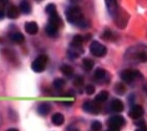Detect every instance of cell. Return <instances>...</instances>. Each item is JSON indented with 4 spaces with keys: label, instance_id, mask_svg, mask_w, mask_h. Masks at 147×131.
<instances>
[{
    "label": "cell",
    "instance_id": "1",
    "mask_svg": "<svg viewBox=\"0 0 147 131\" xmlns=\"http://www.w3.org/2000/svg\"><path fill=\"white\" fill-rule=\"evenodd\" d=\"M65 16L67 21L76 26L81 28H86L89 26V21L84 17L82 11L78 5L68 6L65 11Z\"/></svg>",
    "mask_w": 147,
    "mask_h": 131
},
{
    "label": "cell",
    "instance_id": "2",
    "mask_svg": "<svg viewBox=\"0 0 147 131\" xmlns=\"http://www.w3.org/2000/svg\"><path fill=\"white\" fill-rule=\"evenodd\" d=\"M120 76H121V79L124 82L128 83V84H130L132 82H136L137 80L143 78L142 73L137 69H124L123 71H121Z\"/></svg>",
    "mask_w": 147,
    "mask_h": 131
},
{
    "label": "cell",
    "instance_id": "3",
    "mask_svg": "<svg viewBox=\"0 0 147 131\" xmlns=\"http://www.w3.org/2000/svg\"><path fill=\"white\" fill-rule=\"evenodd\" d=\"M49 62V58L46 55H40L35 59L33 63H32V69L34 70L35 73H42L45 69L46 65Z\"/></svg>",
    "mask_w": 147,
    "mask_h": 131
},
{
    "label": "cell",
    "instance_id": "4",
    "mask_svg": "<svg viewBox=\"0 0 147 131\" xmlns=\"http://www.w3.org/2000/svg\"><path fill=\"white\" fill-rule=\"evenodd\" d=\"M89 50L92 52V56H95L97 58H102L107 54V48L106 46L101 44L98 41H92L89 46Z\"/></svg>",
    "mask_w": 147,
    "mask_h": 131
},
{
    "label": "cell",
    "instance_id": "5",
    "mask_svg": "<svg viewBox=\"0 0 147 131\" xmlns=\"http://www.w3.org/2000/svg\"><path fill=\"white\" fill-rule=\"evenodd\" d=\"M113 20H115V23H116L120 28H124L128 22V18L129 16L128 14L122 9L121 7H119V9L117 11V13L113 16Z\"/></svg>",
    "mask_w": 147,
    "mask_h": 131
},
{
    "label": "cell",
    "instance_id": "6",
    "mask_svg": "<svg viewBox=\"0 0 147 131\" xmlns=\"http://www.w3.org/2000/svg\"><path fill=\"white\" fill-rule=\"evenodd\" d=\"M94 80L99 84H107L110 81V76L103 68H97L94 73Z\"/></svg>",
    "mask_w": 147,
    "mask_h": 131
},
{
    "label": "cell",
    "instance_id": "7",
    "mask_svg": "<svg viewBox=\"0 0 147 131\" xmlns=\"http://www.w3.org/2000/svg\"><path fill=\"white\" fill-rule=\"evenodd\" d=\"M83 110L90 114H99L101 111V105L95 101H86L83 103Z\"/></svg>",
    "mask_w": 147,
    "mask_h": 131
},
{
    "label": "cell",
    "instance_id": "8",
    "mask_svg": "<svg viewBox=\"0 0 147 131\" xmlns=\"http://www.w3.org/2000/svg\"><path fill=\"white\" fill-rule=\"evenodd\" d=\"M124 125H125V119L122 116H113L107 121L108 127L121 129Z\"/></svg>",
    "mask_w": 147,
    "mask_h": 131
},
{
    "label": "cell",
    "instance_id": "9",
    "mask_svg": "<svg viewBox=\"0 0 147 131\" xmlns=\"http://www.w3.org/2000/svg\"><path fill=\"white\" fill-rule=\"evenodd\" d=\"M129 116L134 120H140L142 118V116L144 114V109L143 107L140 106V105H134V106L130 108L128 112Z\"/></svg>",
    "mask_w": 147,
    "mask_h": 131
},
{
    "label": "cell",
    "instance_id": "10",
    "mask_svg": "<svg viewBox=\"0 0 147 131\" xmlns=\"http://www.w3.org/2000/svg\"><path fill=\"white\" fill-rule=\"evenodd\" d=\"M5 15L9 19H16L20 15L19 7H17L14 4H9L5 7Z\"/></svg>",
    "mask_w": 147,
    "mask_h": 131
},
{
    "label": "cell",
    "instance_id": "11",
    "mask_svg": "<svg viewBox=\"0 0 147 131\" xmlns=\"http://www.w3.org/2000/svg\"><path fill=\"white\" fill-rule=\"evenodd\" d=\"M109 108L111 111L113 112H122L124 110V104L121 100L119 99H113L111 102H110Z\"/></svg>",
    "mask_w": 147,
    "mask_h": 131
},
{
    "label": "cell",
    "instance_id": "12",
    "mask_svg": "<svg viewBox=\"0 0 147 131\" xmlns=\"http://www.w3.org/2000/svg\"><path fill=\"white\" fill-rule=\"evenodd\" d=\"M51 110H52V106H51V104L46 103V102H42V103H40L39 105H38V107H37V111H38V113L42 116H47V114L51 112Z\"/></svg>",
    "mask_w": 147,
    "mask_h": 131
},
{
    "label": "cell",
    "instance_id": "13",
    "mask_svg": "<svg viewBox=\"0 0 147 131\" xmlns=\"http://www.w3.org/2000/svg\"><path fill=\"white\" fill-rule=\"evenodd\" d=\"M49 23L54 25V26H56L57 28H60L63 26L62 19H61V17L58 15V13H55V14L49 16Z\"/></svg>",
    "mask_w": 147,
    "mask_h": 131
},
{
    "label": "cell",
    "instance_id": "14",
    "mask_svg": "<svg viewBox=\"0 0 147 131\" xmlns=\"http://www.w3.org/2000/svg\"><path fill=\"white\" fill-rule=\"evenodd\" d=\"M24 28H25V32L28 34V35H36L38 33V24H37L35 21H30V22H26L24 25Z\"/></svg>",
    "mask_w": 147,
    "mask_h": 131
},
{
    "label": "cell",
    "instance_id": "15",
    "mask_svg": "<svg viewBox=\"0 0 147 131\" xmlns=\"http://www.w3.org/2000/svg\"><path fill=\"white\" fill-rule=\"evenodd\" d=\"M105 2H106V6H107L108 13L110 14V16H113L117 13V11L119 9L120 5L118 4L117 1H115V0H106Z\"/></svg>",
    "mask_w": 147,
    "mask_h": 131
},
{
    "label": "cell",
    "instance_id": "16",
    "mask_svg": "<svg viewBox=\"0 0 147 131\" xmlns=\"http://www.w3.org/2000/svg\"><path fill=\"white\" fill-rule=\"evenodd\" d=\"M9 39L12 40L14 43H17V44H21V43L24 42V36L23 34L20 33V32H13V33L9 34Z\"/></svg>",
    "mask_w": 147,
    "mask_h": 131
},
{
    "label": "cell",
    "instance_id": "17",
    "mask_svg": "<svg viewBox=\"0 0 147 131\" xmlns=\"http://www.w3.org/2000/svg\"><path fill=\"white\" fill-rule=\"evenodd\" d=\"M52 123L55 126H61L64 123V116L60 112H56L52 116Z\"/></svg>",
    "mask_w": 147,
    "mask_h": 131
},
{
    "label": "cell",
    "instance_id": "18",
    "mask_svg": "<svg viewBox=\"0 0 147 131\" xmlns=\"http://www.w3.org/2000/svg\"><path fill=\"white\" fill-rule=\"evenodd\" d=\"M108 95H109L108 91H106V90H102V91H100L98 95H96V98H95V100H94V101L101 105L102 103H105V102L107 101Z\"/></svg>",
    "mask_w": 147,
    "mask_h": 131
},
{
    "label": "cell",
    "instance_id": "19",
    "mask_svg": "<svg viewBox=\"0 0 147 131\" xmlns=\"http://www.w3.org/2000/svg\"><path fill=\"white\" fill-rule=\"evenodd\" d=\"M19 11L23 13L24 15H28L32 12V5L28 1H21L20 5H19Z\"/></svg>",
    "mask_w": 147,
    "mask_h": 131
},
{
    "label": "cell",
    "instance_id": "20",
    "mask_svg": "<svg viewBox=\"0 0 147 131\" xmlns=\"http://www.w3.org/2000/svg\"><path fill=\"white\" fill-rule=\"evenodd\" d=\"M45 33L49 37H57V35H58V33H59V28H57L56 26H54V25L47 23L45 26Z\"/></svg>",
    "mask_w": 147,
    "mask_h": 131
},
{
    "label": "cell",
    "instance_id": "21",
    "mask_svg": "<svg viewBox=\"0 0 147 131\" xmlns=\"http://www.w3.org/2000/svg\"><path fill=\"white\" fill-rule=\"evenodd\" d=\"M82 66H83V68L86 70V71H90V70L94 68V66H95V62L92 61V59L85 58V59H83Z\"/></svg>",
    "mask_w": 147,
    "mask_h": 131
},
{
    "label": "cell",
    "instance_id": "22",
    "mask_svg": "<svg viewBox=\"0 0 147 131\" xmlns=\"http://www.w3.org/2000/svg\"><path fill=\"white\" fill-rule=\"evenodd\" d=\"M60 70H61V73L66 77L73 76V73H74V68L68 64H63L60 67Z\"/></svg>",
    "mask_w": 147,
    "mask_h": 131
},
{
    "label": "cell",
    "instance_id": "23",
    "mask_svg": "<svg viewBox=\"0 0 147 131\" xmlns=\"http://www.w3.org/2000/svg\"><path fill=\"white\" fill-rule=\"evenodd\" d=\"M53 86H54V88H55L56 90L60 91V90H62V89L64 88V86H65V80L58 78V79H56L55 81H54V83H53Z\"/></svg>",
    "mask_w": 147,
    "mask_h": 131
},
{
    "label": "cell",
    "instance_id": "24",
    "mask_svg": "<svg viewBox=\"0 0 147 131\" xmlns=\"http://www.w3.org/2000/svg\"><path fill=\"white\" fill-rule=\"evenodd\" d=\"M136 126H137L136 131H147V124L145 122V120H138L136 122Z\"/></svg>",
    "mask_w": 147,
    "mask_h": 131
},
{
    "label": "cell",
    "instance_id": "25",
    "mask_svg": "<svg viewBox=\"0 0 147 131\" xmlns=\"http://www.w3.org/2000/svg\"><path fill=\"white\" fill-rule=\"evenodd\" d=\"M115 91L118 93V95H122L125 93L126 91V87L124 86V84L123 83H117L116 86H115Z\"/></svg>",
    "mask_w": 147,
    "mask_h": 131
},
{
    "label": "cell",
    "instance_id": "26",
    "mask_svg": "<svg viewBox=\"0 0 147 131\" xmlns=\"http://www.w3.org/2000/svg\"><path fill=\"white\" fill-rule=\"evenodd\" d=\"M45 12L46 14L49 16L53 15V14H55V13H57V7H56L55 4H53V3H49V4H47L45 7Z\"/></svg>",
    "mask_w": 147,
    "mask_h": 131
},
{
    "label": "cell",
    "instance_id": "27",
    "mask_svg": "<svg viewBox=\"0 0 147 131\" xmlns=\"http://www.w3.org/2000/svg\"><path fill=\"white\" fill-rule=\"evenodd\" d=\"M5 7H6L5 1H0V20L3 19V17L5 16Z\"/></svg>",
    "mask_w": 147,
    "mask_h": 131
},
{
    "label": "cell",
    "instance_id": "28",
    "mask_svg": "<svg viewBox=\"0 0 147 131\" xmlns=\"http://www.w3.org/2000/svg\"><path fill=\"white\" fill-rule=\"evenodd\" d=\"M92 131H101L102 130V124L99 121H94L92 123Z\"/></svg>",
    "mask_w": 147,
    "mask_h": 131
},
{
    "label": "cell",
    "instance_id": "29",
    "mask_svg": "<svg viewBox=\"0 0 147 131\" xmlns=\"http://www.w3.org/2000/svg\"><path fill=\"white\" fill-rule=\"evenodd\" d=\"M83 83H84V80H83L82 77H76L75 80H74V86H76V87H81L83 85Z\"/></svg>",
    "mask_w": 147,
    "mask_h": 131
},
{
    "label": "cell",
    "instance_id": "30",
    "mask_svg": "<svg viewBox=\"0 0 147 131\" xmlns=\"http://www.w3.org/2000/svg\"><path fill=\"white\" fill-rule=\"evenodd\" d=\"M95 90H96L95 86L92 85V84H88V85L85 86V92L87 95H94V93H95Z\"/></svg>",
    "mask_w": 147,
    "mask_h": 131
},
{
    "label": "cell",
    "instance_id": "31",
    "mask_svg": "<svg viewBox=\"0 0 147 131\" xmlns=\"http://www.w3.org/2000/svg\"><path fill=\"white\" fill-rule=\"evenodd\" d=\"M102 38L105 40H111V38H113V33H111V31L106 30V31L103 33V35H102Z\"/></svg>",
    "mask_w": 147,
    "mask_h": 131
},
{
    "label": "cell",
    "instance_id": "32",
    "mask_svg": "<svg viewBox=\"0 0 147 131\" xmlns=\"http://www.w3.org/2000/svg\"><path fill=\"white\" fill-rule=\"evenodd\" d=\"M121 129H118V128H113V127H108L107 130L106 131H120Z\"/></svg>",
    "mask_w": 147,
    "mask_h": 131
},
{
    "label": "cell",
    "instance_id": "33",
    "mask_svg": "<svg viewBox=\"0 0 147 131\" xmlns=\"http://www.w3.org/2000/svg\"><path fill=\"white\" fill-rule=\"evenodd\" d=\"M67 131H79V129L76 128V127H68Z\"/></svg>",
    "mask_w": 147,
    "mask_h": 131
},
{
    "label": "cell",
    "instance_id": "34",
    "mask_svg": "<svg viewBox=\"0 0 147 131\" xmlns=\"http://www.w3.org/2000/svg\"><path fill=\"white\" fill-rule=\"evenodd\" d=\"M6 131H18V129H16V128H9V129H7Z\"/></svg>",
    "mask_w": 147,
    "mask_h": 131
},
{
    "label": "cell",
    "instance_id": "35",
    "mask_svg": "<svg viewBox=\"0 0 147 131\" xmlns=\"http://www.w3.org/2000/svg\"><path fill=\"white\" fill-rule=\"evenodd\" d=\"M0 123H1V118H0Z\"/></svg>",
    "mask_w": 147,
    "mask_h": 131
}]
</instances>
